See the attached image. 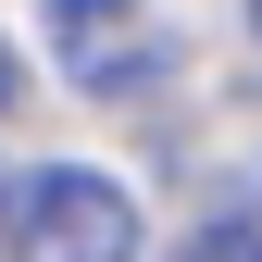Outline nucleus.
Listing matches in <instances>:
<instances>
[{
	"instance_id": "obj_1",
	"label": "nucleus",
	"mask_w": 262,
	"mask_h": 262,
	"mask_svg": "<svg viewBox=\"0 0 262 262\" xmlns=\"http://www.w3.org/2000/svg\"><path fill=\"white\" fill-rule=\"evenodd\" d=\"M13 225H25V262H138V200L88 162H50Z\"/></svg>"
},
{
	"instance_id": "obj_4",
	"label": "nucleus",
	"mask_w": 262,
	"mask_h": 262,
	"mask_svg": "<svg viewBox=\"0 0 262 262\" xmlns=\"http://www.w3.org/2000/svg\"><path fill=\"white\" fill-rule=\"evenodd\" d=\"M13 88H25V75H13V50H0V113H13Z\"/></svg>"
},
{
	"instance_id": "obj_2",
	"label": "nucleus",
	"mask_w": 262,
	"mask_h": 262,
	"mask_svg": "<svg viewBox=\"0 0 262 262\" xmlns=\"http://www.w3.org/2000/svg\"><path fill=\"white\" fill-rule=\"evenodd\" d=\"M50 50L75 88H150L162 75V13L150 0H50Z\"/></svg>"
},
{
	"instance_id": "obj_3",
	"label": "nucleus",
	"mask_w": 262,
	"mask_h": 262,
	"mask_svg": "<svg viewBox=\"0 0 262 262\" xmlns=\"http://www.w3.org/2000/svg\"><path fill=\"white\" fill-rule=\"evenodd\" d=\"M175 262H262V212H212L200 237H187Z\"/></svg>"
},
{
	"instance_id": "obj_5",
	"label": "nucleus",
	"mask_w": 262,
	"mask_h": 262,
	"mask_svg": "<svg viewBox=\"0 0 262 262\" xmlns=\"http://www.w3.org/2000/svg\"><path fill=\"white\" fill-rule=\"evenodd\" d=\"M250 25H262V0H250Z\"/></svg>"
}]
</instances>
